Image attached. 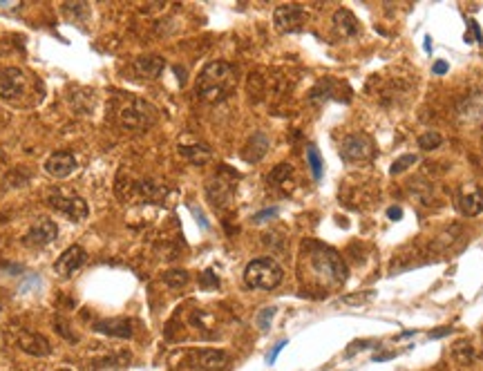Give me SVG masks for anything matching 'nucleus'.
<instances>
[{
	"instance_id": "f257e3e1",
	"label": "nucleus",
	"mask_w": 483,
	"mask_h": 371,
	"mask_svg": "<svg viewBox=\"0 0 483 371\" xmlns=\"http://www.w3.org/2000/svg\"><path fill=\"white\" fill-rule=\"evenodd\" d=\"M237 85V70L226 61L208 63L197 76V94L206 103H222Z\"/></svg>"
},
{
	"instance_id": "f03ea898",
	"label": "nucleus",
	"mask_w": 483,
	"mask_h": 371,
	"mask_svg": "<svg viewBox=\"0 0 483 371\" xmlns=\"http://www.w3.org/2000/svg\"><path fill=\"white\" fill-rule=\"evenodd\" d=\"M309 264L313 268V273L325 277L331 284H343L347 279V266H345L343 257L329 246L313 244V251L309 253Z\"/></svg>"
},
{
	"instance_id": "7ed1b4c3",
	"label": "nucleus",
	"mask_w": 483,
	"mask_h": 371,
	"mask_svg": "<svg viewBox=\"0 0 483 371\" xmlns=\"http://www.w3.org/2000/svg\"><path fill=\"white\" fill-rule=\"evenodd\" d=\"M284 271L273 257H257L248 262L244 268V282L250 288H259V291H271L282 282Z\"/></svg>"
},
{
	"instance_id": "20e7f679",
	"label": "nucleus",
	"mask_w": 483,
	"mask_h": 371,
	"mask_svg": "<svg viewBox=\"0 0 483 371\" xmlns=\"http://www.w3.org/2000/svg\"><path fill=\"white\" fill-rule=\"evenodd\" d=\"M119 121L128 130H148L152 123L157 121V110L148 101L141 98H128V103L121 107Z\"/></svg>"
},
{
	"instance_id": "39448f33",
	"label": "nucleus",
	"mask_w": 483,
	"mask_h": 371,
	"mask_svg": "<svg viewBox=\"0 0 483 371\" xmlns=\"http://www.w3.org/2000/svg\"><path fill=\"white\" fill-rule=\"evenodd\" d=\"M47 204H50L52 208H56L58 213L67 215L72 222L85 220L87 213H89L87 202H85L83 197H78V195H65V193H61V190H52V193L47 195Z\"/></svg>"
},
{
	"instance_id": "423d86ee",
	"label": "nucleus",
	"mask_w": 483,
	"mask_h": 371,
	"mask_svg": "<svg viewBox=\"0 0 483 371\" xmlns=\"http://www.w3.org/2000/svg\"><path fill=\"white\" fill-rule=\"evenodd\" d=\"M374 155V143L367 134H349L340 143V159L345 164H361Z\"/></svg>"
},
{
	"instance_id": "0eeeda50",
	"label": "nucleus",
	"mask_w": 483,
	"mask_h": 371,
	"mask_svg": "<svg viewBox=\"0 0 483 371\" xmlns=\"http://www.w3.org/2000/svg\"><path fill=\"white\" fill-rule=\"evenodd\" d=\"M56 237H58V226L52 220H47V217H41V220H36L32 224V229L25 233L23 244L32 248H41V246L52 244Z\"/></svg>"
},
{
	"instance_id": "6e6552de",
	"label": "nucleus",
	"mask_w": 483,
	"mask_h": 371,
	"mask_svg": "<svg viewBox=\"0 0 483 371\" xmlns=\"http://www.w3.org/2000/svg\"><path fill=\"white\" fill-rule=\"evenodd\" d=\"M304 18H307V12H304L300 5H280L273 12L275 30L282 32V34L298 32L304 25Z\"/></svg>"
},
{
	"instance_id": "1a4fd4ad",
	"label": "nucleus",
	"mask_w": 483,
	"mask_h": 371,
	"mask_svg": "<svg viewBox=\"0 0 483 371\" xmlns=\"http://www.w3.org/2000/svg\"><path fill=\"white\" fill-rule=\"evenodd\" d=\"M16 345L21 351L36 358H43V356H50L52 354V347H50V340L41 336V333L30 331V329H23L18 331V338H16Z\"/></svg>"
},
{
	"instance_id": "9d476101",
	"label": "nucleus",
	"mask_w": 483,
	"mask_h": 371,
	"mask_svg": "<svg viewBox=\"0 0 483 371\" xmlns=\"http://www.w3.org/2000/svg\"><path fill=\"white\" fill-rule=\"evenodd\" d=\"M85 259H87L85 251L80 248L78 244H74V246H69L67 251L61 253V257L54 262V271H56L61 277H69L85 264Z\"/></svg>"
},
{
	"instance_id": "9b49d317",
	"label": "nucleus",
	"mask_w": 483,
	"mask_h": 371,
	"mask_svg": "<svg viewBox=\"0 0 483 371\" xmlns=\"http://www.w3.org/2000/svg\"><path fill=\"white\" fill-rule=\"evenodd\" d=\"M191 360L197 369L204 371H222L228 365V354L222 349H195L191 354Z\"/></svg>"
},
{
	"instance_id": "f8f14e48",
	"label": "nucleus",
	"mask_w": 483,
	"mask_h": 371,
	"mask_svg": "<svg viewBox=\"0 0 483 371\" xmlns=\"http://www.w3.org/2000/svg\"><path fill=\"white\" fill-rule=\"evenodd\" d=\"M25 92V74L18 67L0 70V98H16Z\"/></svg>"
},
{
	"instance_id": "ddd939ff",
	"label": "nucleus",
	"mask_w": 483,
	"mask_h": 371,
	"mask_svg": "<svg viewBox=\"0 0 483 371\" xmlns=\"http://www.w3.org/2000/svg\"><path fill=\"white\" fill-rule=\"evenodd\" d=\"M76 170V157L72 152L58 150L45 159V173L56 177V179H65Z\"/></svg>"
},
{
	"instance_id": "4468645a",
	"label": "nucleus",
	"mask_w": 483,
	"mask_h": 371,
	"mask_svg": "<svg viewBox=\"0 0 483 371\" xmlns=\"http://www.w3.org/2000/svg\"><path fill=\"white\" fill-rule=\"evenodd\" d=\"M456 206L465 217H474L483 213V193L477 186H463L456 197Z\"/></svg>"
},
{
	"instance_id": "2eb2a0df",
	"label": "nucleus",
	"mask_w": 483,
	"mask_h": 371,
	"mask_svg": "<svg viewBox=\"0 0 483 371\" xmlns=\"http://www.w3.org/2000/svg\"><path fill=\"white\" fill-rule=\"evenodd\" d=\"M266 152H268V137L264 132H253V137L246 141V148L242 152V159L246 164H257V161L264 159Z\"/></svg>"
},
{
	"instance_id": "dca6fc26",
	"label": "nucleus",
	"mask_w": 483,
	"mask_h": 371,
	"mask_svg": "<svg viewBox=\"0 0 483 371\" xmlns=\"http://www.w3.org/2000/svg\"><path fill=\"white\" fill-rule=\"evenodd\" d=\"M94 329L98 333H105V336H112V338H123V340L132 338V322L125 320V318L101 320V322H96Z\"/></svg>"
},
{
	"instance_id": "f3484780",
	"label": "nucleus",
	"mask_w": 483,
	"mask_h": 371,
	"mask_svg": "<svg viewBox=\"0 0 483 371\" xmlns=\"http://www.w3.org/2000/svg\"><path fill=\"white\" fill-rule=\"evenodd\" d=\"M233 188H235V184L228 182V179H224L222 175H217L213 179V182L208 184V197H211V202L215 206H226L230 202V197H233Z\"/></svg>"
},
{
	"instance_id": "a211bd4d",
	"label": "nucleus",
	"mask_w": 483,
	"mask_h": 371,
	"mask_svg": "<svg viewBox=\"0 0 483 371\" xmlns=\"http://www.w3.org/2000/svg\"><path fill=\"white\" fill-rule=\"evenodd\" d=\"M334 27L343 39H354V36H358V32H361V25H358L356 16L349 12V9H338L334 14Z\"/></svg>"
},
{
	"instance_id": "6ab92c4d",
	"label": "nucleus",
	"mask_w": 483,
	"mask_h": 371,
	"mask_svg": "<svg viewBox=\"0 0 483 371\" xmlns=\"http://www.w3.org/2000/svg\"><path fill=\"white\" fill-rule=\"evenodd\" d=\"M164 67H166V63L161 56H139L134 61V70H137L143 78H159Z\"/></svg>"
},
{
	"instance_id": "aec40b11",
	"label": "nucleus",
	"mask_w": 483,
	"mask_h": 371,
	"mask_svg": "<svg viewBox=\"0 0 483 371\" xmlns=\"http://www.w3.org/2000/svg\"><path fill=\"white\" fill-rule=\"evenodd\" d=\"M179 152H182L186 159H191L193 164H197V166H202L211 159V150L206 146H179Z\"/></svg>"
},
{
	"instance_id": "412c9836",
	"label": "nucleus",
	"mask_w": 483,
	"mask_h": 371,
	"mask_svg": "<svg viewBox=\"0 0 483 371\" xmlns=\"http://www.w3.org/2000/svg\"><path fill=\"white\" fill-rule=\"evenodd\" d=\"M293 175V168L289 164H277L271 175H268V184L271 186H282V184H289V179Z\"/></svg>"
},
{
	"instance_id": "4be33fe9",
	"label": "nucleus",
	"mask_w": 483,
	"mask_h": 371,
	"mask_svg": "<svg viewBox=\"0 0 483 371\" xmlns=\"http://www.w3.org/2000/svg\"><path fill=\"white\" fill-rule=\"evenodd\" d=\"M307 161H309V168H311L313 179H316V182H320V179H322V157H320L318 148H313V146L307 148Z\"/></svg>"
},
{
	"instance_id": "5701e85b",
	"label": "nucleus",
	"mask_w": 483,
	"mask_h": 371,
	"mask_svg": "<svg viewBox=\"0 0 483 371\" xmlns=\"http://www.w3.org/2000/svg\"><path fill=\"white\" fill-rule=\"evenodd\" d=\"M452 356H454L456 360H459L461 365H470V363H474V349L468 345V342H459V345L454 347Z\"/></svg>"
},
{
	"instance_id": "b1692460",
	"label": "nucleus",
	"mask_w": 483,
	"mask_h": 371,
	"mask_svg": "<svg viewBox=\"0 0 483 371\" xmlns=\"http://www.w3.org/2000/svg\"><path fill=\"white\" fill-rule=\"evenodd\" d=\"M443 143V137L438 132H425V134H420L418 137V148H423V150H434V148H438Z\"/></svg>"
},
{
	"instance_id": "393cba45",
	"label": "nucleus",
	"mask_w": 483,
	"mask_h": 371,
	"mask_svg": "<svg viewBox=\"0 0 483 371\" xmlns=\"http://www.w3.org/2000/svg\"><path fill=\"white\" fill-rule=\"evenodd\" d=\"M164 282L170 288H179L188 282V273L186 271H168V273H164Z\"/></svg>"
},
{
	"instance_id": "a878e982",
	"label": "nucleus",
	"mask_w": 483,
	"mask_h": 371,
	"mask_svg": "<svg viewBox=\"0 0 483 371\" xmlns=\"http://www.w3.org/2000/svg\"><path fill=\"white\" fill-rule=\"evenodd\" d=\"M416 161H418V157H416V155H402V157H398V159L391 164L389 173H391V175H400L402 170H407L409 166H414Z\"/></svg>"
},
{
	"instance_id": "bb28decb",
	"label": "nucleus",
	"mask_w": 483,
	"mask_h": 371,
	"mask_svg": "<svg viewBox=\"0 0 483 371\" xmlns=\"http://www.w3.org/2000/svg\"><path fill=\"white\" fill-rule=\"evenodd\" d=\"M472 36H474V43H483V34L479 30L477 21H468V32H465V41L472 43Z\"/></svg>"
},
{
	"instance_id": "cd10ccee",
	"label": "nucleus",
	"mask_w": 483,
	"mask_h": 371,
	"mask_svg": "<svg viewBox=\"0 0 483 371\" xmlns=\"http://www.w3.org/2000/svg\"><path fill=\"white\" fill-rule=\"evenodd\" d=\"M273 315H275V309H273V306H268V309H264L262 313L257 315V327L262 329V331H266V329H268V322H271Z\"/></svg>"
},
{
	"instance_id": "c85d7f7f",
	"label": "nucleus",
	"mask_w": 483,
	"mask_h": 371,
	"mask_svg": "<svg viewBox=\"0 0 483 371\" xmlns=\"http://www.w3.org/2000/svg\"><path fill=\"white\" fill-rule=\"evenodd\" d=\"M56 331H58L61 336L65 338V340H69V342H76V336H74V333L69 331V324H65V322H63V318H61V315L56 318Z\"/></svg>"
},
{
	"instance_id": "c756f323",
	"label": "nucleus",
	"mask_w": 483,
	"mask_h": 371,
	"mask_svg": "<svg viewBox=\"0 0 483 371\" xmlns=\"http://www.w3.org/2000/svg\"><path fill=\"white\" fill-rule=\"evenodd\" d=\"M275 215H277V208H266V211L253 215V222H255V224H262V222L268 220V217H275Z\"/></svg>"
},
{
	"instance_id": "7c9ffc66",
	"label": "nucleus",
	"mask_w": 483,
	"mask_h": 371,
	"mask_svg": "<svg viewBox=\"0 0 483 371\" xmlns=\"http://www.w3.org/2000/svg\"><path fill=\"white\" fill-rule=\"evenodd\" d=\"M284 345H286V342H277V345H275V349L271 351V354H268V365H273L275 363V358H277V354H280V351L284 349Z\"/></svg>"
},
{
	"instance_id": "2f4dec72",
	"label": "nucleus",
	"mask_w": 483,
	"mask_h": 371,
	"mask_svg": "<svg viewBox=\"0 0 483 371\" xmlns=\"http://www.w3.org/2000/svg\"><path fill=\"white\" fill-rule=\"evenodd\" d=\"M387 217L396 222V220H400V217H402V211H400V208H396V206H391L389 211H387Z\"/></svg>"
},
{
	"instance_id": "473e14b6",
	"label": "nucleus",
	"mask_w": 483,
	"mask_h": 371,
	"mask_svg": "<svg viewBox=\"0 0 483 371\" xmlns=\"http://www.w3.org/2000/svg\"><path fill=\"white\" fill-rule=\"evenodd\" d=\"M432 72H434V74H445V72H447V63H443V61H438V63H434V67H432Z\"/></svg>"
},
{
	"instance_id": "72a5a7b5",
	"label": "nucleus",
	"mask_w": 483,
	"mask_h": 371,
	"mask_svg": "<svg viewBox=\"0 0 483 371\" xmlns=\"http://www.w3.org/2000/svg\"><path fill=\"white\" fill-rule=\"evenodd\" d=\"M56 371H72V369H56Z\"/></svg>"
}]
</instances>
